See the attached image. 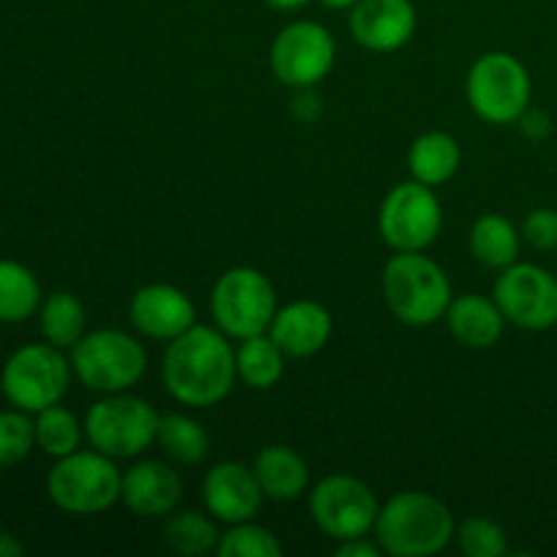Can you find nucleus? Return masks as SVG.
<instances>
[{"label": "nucleus", "mask_w": 557, "mask_h": 557, "mask_svg": "<svg viewBox=\"0 0 557 557\" xmlns=\"http://www.w3.org/2000/svg\"><path fill=\"white\" fill-rule=\"evenodd\" d=\"M417 33L411 0H359L351 9V36L370 52H397Z\"/></svg>", "instance_id": "obj_16"}, {"label": "nucleus", "mask_w": 557, "mask_h": 557, "mask_svg": "<svg viewBox=\"0 0 557 557\" xmlns=\"http://www.w3.org/2000/svg\"><path fill=\"white\" fill-rule=\"evenodd\" d=\"M444 319L455 341L466 348H476V351L493 348L506 330V315L500 313L498 302L484 294L455 297Z\"/></svg>", "instance_id": "obj_19"}, {"label": "nucleus", "mask_w": 557, "mask_h": 557, "mask_svg": "<svg viewBox=\"0 0 557 557\" xmlns=\"http://www.w3.org/2000/svg\"><path fill=\"white\" fill-rule=\"evenodd\" d=\"M341 547H337V557H379L384 549H381L379 542H368L364 536H357V539H348V542H337Z\"/></svg>", "instance_id": "obj_33"}, {"label": "nucleus", "mask_w": 557, "mask_h": 557, "mask_svg": "<svg viewBox=\"0 0 557 557\" xmlns=\"http://www.w3.org/2000/svg\"><path fill=\"white\" fill-rule=\"evenodd\" d=\"M520 128L525 131V136H531V139H544V136L553 131V123H549L547 114L539 112V109H528L520 117Z\"/></svg>", "instance_id": "obj_34"}, {"label": "nucleus", "mask_w": 557, "mask_h": 557, "mask_svg": "<svg viewBox=\"0 0 557 557\" xmlns=\"http://www.w3.org/2000/svg\"><path fill=\"white\" fill-rule=\"evenodd\" d=\"M286 354L281 351L270 335H253L239 341L237 346V375L250 389H272L283 379Z\"/></svg>", "instance_id": "obj_23"}, {"label": "nucleus", "mask_w": 557, "mask_h": 557, "mask_svg": "<svg viewBox=\"0 0 557 557\" xmlns=\"http://www.w3.org/2000/svg\"><path fill=\"white\" fill-rule=\"evenodd\" d=\"M156 408L141 397L117 392L98 400L85 417V438L92 449L114 457V460H131L139 457L156 444L158 435Z\"/></svg>", "instance_id": "obj_9"}, {"label": "nucleus", "mask_w": 557, "mask_h": 557, "mask_svg": "<svg viewBox=\"0 0 557 557\" xmlns=\"http://www.w3.org/2000/svg\"><path fill=\"white\" fill-rule=\"evenodd\" d=\"M375 542L392 557H430L444 553L455 539V515L430 493H397L379 509Z\"/></svg>", "instance_id": "obj_2"}, {"label": "nucleus", "mask_w": 557, "mask_h": 557, "mask_svg": "<svg viewBox=\"0 0 557 557\" xmlns=\"http://www.w3.org/2000/svg\"><path fill=\"white\" fill-rule=\"evenodd\" d=\"M337 47L332 33L313 20H299L283 27L270 47L272 74L288 87L310 90L326 79L335 65Z\"/></svg>", "instance_id": "obj_13"}, {"label": "nucleus", "mask_w": 557, "mask_h": 557, "mask_svg": "<svg viewBox=\"0 0 557 557\" xmlns=\"http://www.w3.org/2000/svg\"><path fill=\"white\" fill-rule=\"evenodd\" d=\"M156 444L180 466H201L210 457V435L201 422L185 413H169L158 422Z\"/></svg>", "instance_id": "obj_24"}, {"label": "nucleus", "mask_w": 557, "mask_h": 557, "mask_svg": "<svg viewBox=\"0 0 557 557\" xmlns=\"http://www.w3.org/2000/svg\"><path fill=\"white\" fill-rule=\"evenodd\" d=\"M444 226V210L430 185L419 180L395 185L379 207V234L392 250H428Z\"/></svg>", "instance_id": "obj_10"}, {"label": "nucleus", "mask_w": 557, "mask_h": 557, "mask_svg": "<svg viewBox=\"0 0 557 557\" xmlns=\"http://www.w3.org/2000/svg\"><path fill=\"white\" fill-rule=\"evenodd\" d=\"M25 553V547L20 544V539L11 536V533H0V557H20Z\"/></svg>", "instance_id": "obj_35"}, {"label": "nucleus", "mask_w": 557, "mask_h": 557, "mask_svg": "<svg viewBox=\"0 0 557 557\" xmlns=\"http://www.w3.org/2000/svg\"><path fill=\"white\" fill-rule=\"evenodd\" d=\"M120 500L141 520H163L183 500V479L169 462L141 460L123 473Z\"/></svg>", "instance_id": "obj_17"}, {"label": "nucleus", "mask_w": 557, "mask_h": 557, "mask_svg": "<svg viewBox=\"0 0 557 557\" xmlns=\"http://www.w3.org/2000/svg\"><path fill=\"white\" fill-rule=\"evenodd\" d=\"M493 299L511 326L544 332L557 324V277L539 264L515 261L500 270Z\"/></svg>", "instance_id": "obj_12"}, {"label": "nucleus", "mask_w": 557, "mask_h": 557, "mask_svg": "<svg viewBox=\"0 0 557 557\" xmlns=\"http://www.w3.org/2000/svg\"><path fill=\"white\" fill-rule=\"evenodd\" d=\"M36 446V422L27 411H0V466H16Z\"/></svg>", "instance_id": "obj_31"}, {"label": "nucleus", "mask_w": 557, "mask_h": 557, "mask_svg": "<svg viewBox=\"0 0 557 557\" xmlns=\"http://www.w3.org/2000/svg\"><path fill=\"white\" fill-rule=\"evenodd\" d=\"M41 305L36 275L20 261L0 259V324H22Z\"/></svg>", "instance_id": "obj_25"}, {"label": "nucleus", "mask_w": 557, "mask_h": 557, "mask_svg": "<svg viewBox=\"0 0 557 557\" xmlns=\"http://www.w3.org/2000/svg\"><path fill=\"white\" fill-rule=\"evenodd\" d=\"M473 259L487 270H506L520 259V232L509 218L498 212H487L479 218L468 234Z\"/></svg>", "instance_id": "obj_22"}, {"label": "nucleus", "mask_w": 557, "mask_h": 557, "mask_svg": "<svg viewBox=\"0 0 557 557\" xmlns=\"http://www.w3.org/2000/svg\"><path fill=\"white\" fill-rule=\"evenodd\" d=\"M460 158L462 152L455 136L444 134V131H428L408 150V169H411L413 180L430 185V188H438L455 177L460 169Z\"/></svg>", "instance_id": "obj_21"}, {"label": "nucleus", "mask_w": 557, "mask_h": 557, "mask_svg": "<svg viewBox=\"0 0 557 557\" xmlns=\"http://www.w3.org/2000/svg\"><path fill=\"white\" fill-rule=\"evenodd\" d=\"M237 348L215 326L194 324L169 341L161 359L163 389L190 408H212L226 400L237 381Z\"/></svg>", "instance_id": "obj_1"}, {"label": "nucleus", "mask_w": 557, "mask_h": 557, "mask_svg": "<svg viewBox=\"0 0 557 557\" xmlns=\"http://www.w3.org/2000/svg\"><path fill=\"white\" fill-rule=\"evenodd\" d=\"M41 332L58 348H74L87 335L85 305L71 292H54L41 305Z\"/></svg>", "instance_id": "obj_27"}, {"label": "nucleus", "mask_w": 557, "mask_h": 557, "mask_svg": "<svg viewBox=\"0 0 557 557\" xmlns=\"http://www.w3.org/2000/svg\"><path fill=\"white\" fill-rule=\"evenodd\" d=\"M71 370L87 389L117 395L139 384L147 373V351L128 332L96 330L71 348Z\"/></svg>", "instance_id": "obj_5"}, {"label": "nucleus", "mask_w": 557, "mask_h": 557, "mask_svg": "<svg viewBox=\"0 0 557 557\" xmlns=\"http://www.w3.org/2000/svg\"><path fill=\"white\" fill-rule=\"evenodd\" d=\"M131 324L150 341H174L196 324V305L172 283H147L131 297Z\"/></svg>", "instance_id": "obj_15"}, {"label": "nucleus", "mask_w": 557, "mask_h": 557, "mask_svg": "<svg viewBox=\"0 0 557 557\" xmlns=\"http://www.w3.org/2000/svg\"><path fill=\"white\" fill-rule=\"evenodd\" d=\"M466 96L484 123H520L522 114L531 109V74L515 54L487 52L468 71Z\"/></svg>", "instance_id": "obj_8"}, {"label": "nucleus", "mask_w": 557, "mask_h": 557, "mask_svg": "<svg viewBox=\"0 0 557 557\" xmlns=\"http://www.w3.org/2000/svg\"><path fill=\"white\" fill-rule=\"evenodd\" d=\"M215 553L221 557H281L283 547L270 528L248 520L237 522L226 533H221Z\"/></svg>", "instance_id": "obj_29"}, {"label": "nucleus", "mask_w": 557, "mask_h": 557, "mask_svg": "<svg viewBox=\"0 0 557 557\" xmlns=\"http://www.w3.org/2000/svg\"><path fill=\"white\" fill-rule=\"evenodd\" d=\"M82 438H85V424L60 403L36 413V446L44 455L54 457V460L74 455L82 446Z\"/></svg>", "instance_id": "obj_28"}, {"label": "nucleus", "mask_w": 557, "mask_h": 557, "mask_svg": "<svg viewBox=\"0 0 557 557\" xmlns=\"http://www.w3.org/2000/svg\"><path fill=\"white\" fill-rule=\"evenodd\" d=\"M201 498H205L207 511L218 522L237 525V522L256 520L264 506V490L256 479L253 468L243 462H218L210 468L201 484Z\"/></svg>", "instance_id": "obj_14"}, {"label": "nucleus", "mask_w": 557, "mask_h": 557, "mask_svg": "<svg viewBox=\"0 0 557 557\" xmlns=\"http://www.w3.org/2000/svg\"><path fill=\"white\" fill-rule=\"evenodd\" d=\"M324 5H330V9H337V11H346V9H354V5L359 3V0H321Z\"/></svg>", "instance_id": "obj_37"}, {"label": "nucleus", "mask_w": 557, "mask_h": 557, "mask_svg": "<svg viewBox=\"0 0 557 557\" xmlns=\"http://www.w3.org/2000/svg\"><path fill=\"white\" fill-rule=\"evenodd\" d=\"M457 542L468 557H504L509 553V536L490 517H468L457 528Z\"/></svg>", "instance_id": "obj_30"}, {"label": "nucleus", "mask_w": 557, "mask_h": 557, "mask_svg": "<svg viewBox=\"0 0 557 557\" xmlns=\"http://www.w3.org/2000/svg\"><path fill=\"white\" fill-rule=\"evenodd\" d=\"M71 379H74V370H71V359L63 357V348L52 343H30V346L16 348L3 364L0 389L14 408L38 413L63 400Z\"/></svg>", "instance_id": "obj_7"}, {"label": "nucleus", "mask_w": 557, "mask_h": 557, "mask_svg": "<svg viewBox=\"0 0 557 557\" xmlns=\"http://www.w3.org/2000/svg\"><path fill=\"white\" fill-rule=\"evenodd\" d=\"M267 335L281 346L286 357L305 359L319 354L332 337L330 310L313 299H297L277 308Z\"/></svg>", "instance_id": "obj_18"}, {"label": "nucleus", "mask_w": 557, "mask_h": 557, "mask_svg": "<svg viewBox=\"0 0 557 557\" xmlns=\"http://www.w3.org/2000/svg\"><path fill=\"white\" fill-rule=\"evenodd\" d=\"M381 288L389 313L400 324L417 330L444 319L455 299L446 270L422 250H403L392 256L381 275Z\"/></svg>", "instance_id": "obj_3"}, {"label": "nucleus", "mask_w": 557, "mask_h": 557, "mask_svg": "<svg viewBox=\"0 0 557 557\" xmlns=\"http://www.w3.org/2000/svg\"><path fill=\"white\" fill-rule=\"evenodd\" d=\"M215 326L232 341L264 335L277 313V294L270 277L256 267H232L210 294Z\"/></svg>", "instance_id": "obj_6"}, {"label": "nucleus", "mask_w": 557, "mask_h": 557, "mask_svg": "<svg viewBox=\"0 0 557 557\" xmlns=\"http://www.w3.org/2000/svg\"><path fill=\"white\" fill-rule=\"evenodd\" d=\"M221 542V531H218V520L210 511H180V515H169L166 525H163V544L172 553L185 557H199L218 549Z\"/></svg>", "instance_id": "obj_26"}, {"label": "nucleus", "mask_w": 557, "mask_h": 557, "mask_svg": "<svg viewBox=\"0 0 557 557\" xmlns=\"http://www.w3.org/2000/svg\"><path fill=\"white\" fill-rule=\"evenodd\" d=\"M253 473L267 498L277 500V504H292V500L302 498L310 482L308 462L302 460L297 449L283 444L264 446L256 455Z\"/></svg>", "instance_id": "obj_20"}, {"label": "nucleus", "mask_w": 557, "mask_h": 557, "mask_svg": "<svg viewBox=\"0 0 557 557\" xmlns=\"http://www.w3.org/2000/svg\"><path fill=\"white\" fill-rule=\"evenodd\" d=\"M522 237L536 250H557V210L539 207L522 223Z\"/></svg>", "instance_id": "obj_32"}, {"label": "nucleus", "mask_w": 557, "mask_h": 557, "mask_svg": "<svg viewBox=\"0 0 557 557\" xmlns=\"http://www.w3.org/2000/svg\"><path fill=\"white\" fill-rule=\"evenodd\" d=\"M267 3L277 11H294V9H302V5H308L310 0H267Z\"/></svg>", "instance_id": "obj_36"}, {"label": "nucleus", "mask_w": 557, "mask_h": 557, "mask_svg": "<svg viewBox=\"0 0 557 557\" xmlns=\"http://www.w3.org/2000/svg\"><path fill=\"white\" fill-rule=\"evenodd\" d=\"M379 509L373 490L348 473L324 476L310 493V517L315 528L335 542L368 536L379 520Z\"/></svg>", "instance_id": "obj_11"}, {"label": "nucleus", "mask_w": 557, "mask_h": 557, "mask_svg": "<svg viewBox=\"0 0 557 557\" xmlns=\"http://www.w3.org/2000/svg\"><path fill=\"white\" fill-rule=\"evenodd\" d=\"M47 493L58 509L90 517L112 509L123 493V473L114 457L90 449L60 457L47 476Z\"/></svg>", "instance_id": "obj_4"}]
</instances>
